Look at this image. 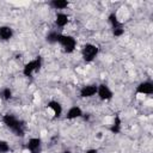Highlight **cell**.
Here are the masks:
<instances>
[{"mask_svg":"<svg viewBox=\"0 0 153 153\" xmlns=\"http://www.w3.org/2000/svg\"><path fill=\"white\" fill-rule=\"evenodd\" d=\"M42 66H43V59H42L41 55H37L35 59L27 61V62L23 66V71H22V73H23L24 76H26V78H31L33 74H36L37 72L41 71Z\"/></svg>","mask_w":153,"mask_h":153,"instance_id":"2","label":"cell"},{"mask_svg":"<svg viewBox=\"0 0 153 153\" xmlns=\"http://www.w3.org/2000/svg\"><path fill=\"white\" fill-rule=\"evenodd\" d=\"M109 130H110L111 134H115V135H117L122 131V120L118 115H115V117L112 120V123L109 127Z\"/></svg>","mask_w":153,"mask_h":153,"instance_id":"15","label":"cell"},{"mask_svg":"<svg viewBox=\"0 0 153 153\" xmlns=\"http://www.w3.org/2000/svg\"><path fill=\"white\" fill-rule=\"evenodd\" d=\"M11 146L6 140H0V153H10Z\"/></svg>","mask_w":153,"mask_h":153,"instance_id":"18","label":"cell"},{"mask_svg":"<svg viewBox=\"0 0 153 153\" xmlns=\"http://www.w3.org/2000/svg\"><path fill=\"white\" fill-rule=\"evenodd\" d=\"M14 36V30L10 25H0V41L8 42Z\"/></svg>","mask_w":153,"mask_h":153,"instance_id":"12","label":"cell"},{"mask_svg":"<svg viewBox=\"0 0 153 153\" xmlns=\"http://www.w3.org/2000/svg\"><path fill=\"white\" fill-rule=\"evenodd\" d=\"M124 32H126V29H124V26H122V27H117V29H114V30H111V33H112V36H114V37H116V38H118V37H122V36L124 35Z\"/></svg>","mask_w":153,"mask_h":153,"instance_id":"19","label":"cell"},{"mask_svg":"<svg viewBox=\"0 0 153 153\" xmlns=\"http://www.w3.org/2000/svg\"><path fill=\"white\" fill-rule=\"evenodd\" d=\"M81 118H82L84 121L88 122V121H90V118H91V114H88V112H84V114H82V116H81Z\"/></svg>","mask_w":153,"mask_h":153,"instance_id":"20","label":"cell"},{"mask_svg":"<svg viewBox=\"0 0 153 153\" xmlns=\"http://www.w3.org/2000/svg\"><path fill=\"white\" fill-rule=\"evenodd\" d=\"M57 44H60V47L62 48V50L66 54H72L75 49H76V39L74 36L72 35H67V33H61L59 37V42Z\"/></svg>","mask_w":153,"mask_h":153,"instance_id":"4","label":"cell"},{"mask_svg":"<svg viewBox=\"0 0 153 153\" xmlns=\"http://www.w3.org/2000/svg\"><path fill=\"white\" fill-rule=\"evenodd\" d=\"M1 121H2V123L5 124V127H6L7 129H10L16 136L23 137V136L25 135V124H24V122H23L22 120H19L16 115L7 112V114H5V115L2 116Z\"/></svg>","mask_w":153,"mask_h":153,"instance_id":"1","label":"cell"},{"mask_svg":"<svg viewBox=\"0 0 153 153\" xmlns=\"http://www.w3.org/2000/svg\"><path fill=\"white\" fill-rule=\"evenodd\" d=\"M48 6L51 7L53 10H56L57 12H63L69 6V1L67 0H51L48 2Z\"/></svg>","mask_w":153,"mask_h":153,"instance_id":"13","label":"cell"},{"mask_svg":"<svg viewBox=\"0 0 153 153\" xmlns=\"http://www.w3.org/2000/svg\"><path fill=\"white\" fill-rule=\"evenodd\" d=\"M45 109H47V112L50 114V116L53 118H59L63 114V108H62L61 103L55 100V99L49 100L47 103V105H45Z\"/></svg>","mask_w":153,"mask_h":153,"instance_id":"6","label":"cell"},{"mask_svg":"<svg viewBox=\"0 0 153 153\" xmlns=\"http://www.w3.org/2000/svg\"><path fill=\"white\" fill-rule=\"evenodd\" d=\"M97 87L98 84H86L82 85L79 90V96L82 99H87V98H92L97 94Z\"/></svg>","mask_w":153,"mask_h":153,"instance_id":"8","label":"cell"},{"mask_svg":"<svg viewBox=\"0 0 153 153\" xmlns=\"http://www.w3.org/2000/svg\"><path fill=\"white\" fill-rule=\"evenodd\" d=\"M54 23H55V26L57 29H63L69 23V16L66 12H56Z\"/></svg>","mask_w":153,"mask_h":153,"instance_id":"10","label":"cell"},{"mask_svg":"<svg viewBox=\"0 0 153 153\" xmlns=\"http://www.w3.org/2000/svg\"><path fill=\"white\" fill-rule=\"evenodd\" d=\"M82 114H84V111H82V109H81L80 106H78V105H72V106L67 110V112H66V115H65V118L68 120V121H73V120H76V118H81Z\"/></svg>","mask_w":153,"mask_h":153,"instance_id":"11","label":"cell"},{"mask_svg":"<svg viewBox=\"0 0 153 153\" xmlns=\"http://www.w3.org/2000/svg\"><path fill=\"white\" fill-rule=\"evenodd\" d=\"M60 35H61V32L57 29H53V30H50V31L47 32V35H45V42L48 44H51V45L57 44Z\"/></svg>","mask_w":153,"mask_h":153,"instance_id":"16","label":"cell"},{"mask_svg":"<svg viewBox=\"0 0 153 153\" xmlns=\"http://www.w3.org/2000/svg\"><path fill=\"white\" fill-rule=\"evenodd\" d=\"M12 97H13V91H12L11 87L5 86V87H2V88L0 90V98H1L2 100L8 102V100L12 99Z\"/></svg>","mask_w":153,"mask_h":153,"instance_id":"17","label":"cell"},{"mask_svg":"<svg viewBox=\"0 0 153 153\" xmlns=\"http://www.w3.org/2000/svg\"><path fill=\"white\" fill-rule=\"evenodd\" d=\"M85 153H98V149L97 148H88Z\"/></svg>","mask_w":153,"mask_h":153,"instance_id":"21","label":"cell"},{"mask_svg":"<svg viewBox=\"0 0 153 153\" xmlns=\"http://www.w3.org/2000/svg\"><path fill=\"white\" fill-rule=\"evenodd\" d=\"M135 92L142 96H151L153 93V82L151 80H143L137 84Z\"/></svg>","mask_w":153,"mask_h":153,"instance_id":"9","label":"cell"},{"mask_svg":"<svg viewBox=\"0 0 153 153\" xmlns=\"http://www.w3.org/2000/svg\"><path fill=\"white\" fill-rule=\"evenodd\" d=\"M61 153H72V151H71V149H68V148H67V149H63V151H62V152H61Z\"/></svg>","mask_w":153,"mask_h":153,"instance_id":"22","label":"cell"},{"mask_svg":"<svg viewBox=\"0 0 153 153\" xmlns=\"http://www.w3.org/2000/svg\"><path fill=\"white\" fill-rule=\"evenodd\" d=\"M102 102H108V100H111L114 98V92L110 88V86L105 82H102V84H98V87H97V94H96Z\"/></svg>","mask_w":153,"mask_h":153,"instance_id":"5","label":"cell"},{"mask_svg":"<svg viewBox=\"0 0 153 153\" xmlns=\"http://www.w3.org/2000/svg\"><path fill=\"white\" fill-rule=\"evenodd\" d=\"M80 53H81L82 60L86 63H90V62H93L96 60V57L98 56V54H99V47L97 44H93V43H85L81 47Z\"/></svg>","mask_w":153,"mask_h":153,"instance_id":"3","label":"cell"},{"mask_svg":"<svg viewBox=\"0 0 153 153\" xmlns=\"http://www.w3.org/2000/svg\"><path fill=\"white\" fill-rule=\"evenodd\" d=\"M42 139L38 136H33L30 137L26 143H25V148L27 149L29 153H41L42 152Z\"/></svg>","mask_w":153,"mask_h":153,"instance_id":"7","label":"cell"},{"mask_svg":"<svg viewBox=\"0 0 153 153\" xmlns=\"http://www.w3.org/2000/svg\"><path fill=\"white\" fill-rule=\"evenodd\" d=\"M108 23H109L111 30L124 26V24L120 20V18H118V16H117L116 12H111V13H109V16H108Z\"/></svg>","mask_w":153,"mask_h":153,"instance_id":"14","label":"cell"}]
</instances>
